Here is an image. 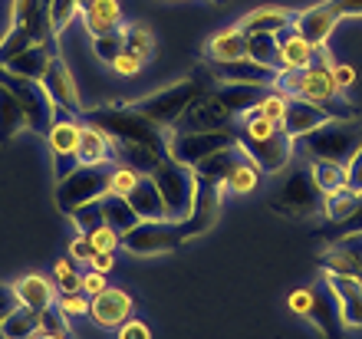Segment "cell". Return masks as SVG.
I'll list each match as a JSON object with an SVG mask.
<instances>
[{
    "mask_svg": "<svg viewBox=\"0 0 362 339\" xmlns=\"http://www.w3.org/2000/svg\"><path fill=\"white\" fill-rule=\"evenodd\" d=\"M274 89H284L286 96H300V99H310L316 105H326L333 119H356V109L346 103L343 93L333 83V59H329L326 47L316 50V59L306 69H296V73L280 69L274 79Z\"/></svg>",
    "mask_w": 362,
    "mask_h": 339,
    "instance_id": "obj_1",
    "label": "cell"
},
{
    "mask_svg": "<svg viewBox=\"0 0 362 339\" xmlns=\"http://www.w3.org/2000/svg\"><path fill=\"white\" fill-rule=\"evenodd\" d=\"M204 89H208L204 76L194 73V76L178 79V83H168L165 89H155V93L135 99L129 109H135L142 119H148V122L158 125V129L165 132V129H175V125L181 122V115L194 105V99H198Z\"/></svg>",
    "mask_w": 362,
    "mask_h": 339,
    "instance_id": "obj_2",
    "label": "cell"
},
{
    "mask_svg": "<svg viewBox=\"0 0 362 339\" xmlns=\"http://www.w3.org/2000/svg\"><path fill=\"white\" fill-rule=\"evenodd\" d=\"M83 115H86V125L109 135L112 145H142V149L165 151V132L129 105H122V109H86Z\"/></svg>",
    "mask_w": 362,
    "mask_h": 339,
    "instance_id": "obj_3",
    "label": "cell"
},
{
    "mask_svg": "<svg viewBox=\"0 0 362 339\" xmlns=\"http://www.w3.org/2000/svg\"><path fill=\"white\" fill-rule=\"evenodd\" d=\"M323 205V191L316 188L313 175H310V165L303 161H290L286 165V178L274 188V195L267 198V207L280 217H293V221H303V217H313Z\"/></svg>",
    "mask_w": 362,
    "mask_h": 339,
    "instance_id": "obj_4",
    "label": "cell"
},
{
    "mask_svg": "<svg viewBox=\"0 0 362 339\" xmlns=\"http://www.w3.org/2000/svg\"><path fill=\"white\" fill-rule=\"evenodd\" d=\"M306 159H323V161H349L362 149V125L356 119H329L326 125L303 135Z\"/></svg>",
    "mask_w": 362,
    "mask_h": 339,
    "instance_id": "obj_5",
    "label": "cell"
},
{
    "mask_svg": "<svg viewBox=\"0 0 362 339\" xmlns=\"http://www.w3.org/2000/svg\"><path fill=\"white\" fill-rule=\"evenodd\" d=\"M109 175L112 165H76V168L57 178V207L63 214H73L79 207L109 195Z\"/></svg>",
    "mask_w": 362,
    "mask_h": 339,
    "instance_id": "obj_6",
    "label": "cell"
},
{
    "mask_svg": "<svg viewBox=\"0 0 362 339\" xmlns=\"http://www.w3.org/2000/svg\"><path fill=\"white\" fill-rule=\"evenodd\" d=\"M152 181L158 195H162L165 205V217L168 221H185L191 214V201H194V188H198V178H194V168L188 165H178L165 155L158 161V168L152 171Z\"/></svg>",
    "mask_w": 362,
    "mask_h": 339,
    "instance_id": "obj_7",
    "label": "cell"
},
{
    "mask_svg": "<svg viewBox=\"0 0 362 339\" xmlns=\"http://www.w3.org/2000/svg\"><path fill=\"white\" fill-rule=\"evenodd\" d=\"M191 234L185 221H139V224L122 234V247L135 257H158V254H172L181 244H188Z\"/></svg>",
    "mask_w": 362,
    "mask_h": 339,
    "instance_id": "obj_8",
    "label": "cell"
},
{
    "mask_svg": "<svg viewBox=\"0 0 362 339\" xmlns=\"http://www.w3.org/2000/svg\"><path fill=\"white\" fill-rule=\"evenodd\" d=\"M0 86L20 103L23 119H27V132L47 135L49 122H53V115H57V105H53L49 93L43 89V83L27 79V76H17V73H10V69L0 67Z\"/></svg>",
    "mask_w": 362,
    "mask_h": 339,
    "instance_id": "obj_9",
    "label": "cell"
},
{
    "mask_svg": "<svg viewBox=\"0 0 362 339\" xmlns=\"http://www.w3.org/2000/svg\"><path fill=\"white\" fill-rule=\"evenodd\" d=\"M228 145H238V129L228 125V129H208V132H165V155L178 165H188L194 168L201 159H208L211 151L228 149Z\"/></svg>",
    "mask_w": 362,
    "mask_h": 339,
    "instance_id": "obj_10",
    "label": "cell"
},
{
    "mask_svg": "<svg viewBox=\"0 0 362 339\" xmlns=\"http://www.w3.org/2000/svg\"><path fill=\"white\" fill-rule=\"evenodd\" d=\"M79 135H83L79 115H69V113H59L57 109L47 135H43L49 145V155H53V165H57V178L69 175V171L79 165Z\"/></svg>",
    "mask_w": 362,
    "mask_h": 339,
    "instance_id": "obj_11",
    "label": "cell"
},
{
    "mask_svg": "<svg viewBox=\"0 0 362 339\" xmlns=\"http://www.w3.org/2000/svg\"><path fill=\"white\" fill-rule=\"evenodd\" d=\"M293 142L296 139H290V135L280 129V132H274L270 139H257V142L238 139V145L264 175H280V171H286V165L293 161Z\"/></svg>",
    "mask_w": 362,
    "mask_h": 339,
    "instance_id": "obj_12",
    "label": "cell"
},
{
    "mask_svg": "<svg viewBox=\"0 0 362 339\" xmlns=\"http://www.w3.org/2000/svg\"><path fill=\"white\" fill-rule=\"evenodd\" d=\"M135 316V300L122 287H105L103 293L89 297V320L103 330H119L125 320Z\"/></svg>",
    "mask_w": 362,
    "mask_h": 339,
    "instance_id": "obj_13",
    "label": "cell"
},
{
    "mask_svg": "<svg viewBox=\"0 0 362 339\" xmlns=\"http://www.w3.org/2000/svg\"><path fill=\"white\" fill-rule=\"evenodd\" d=\"M43 89L49 93V99H53V105H57L59 113H69V115H83L86 109H83V103H79V89H76V79H73V73H69V67L63 63V57H53L49 59L47 73H43Z\"/></svg>",
    "mask_w": 362,
    "mask_h": 339,
    "instance_id": "obj_14",
    "label": "cell"
},
{
    "mask_svg": "<svg viewBox=\"0 0 362 339\" xmlns=\"http://www.w3.org/2000/svg\"><path fill=\"white\" fill-rule=\"evenodd\" d=\"M221 205H224V188H221V185H211V181H198L194 201H191V214L185 217V227H188L191 241L201 234H208L211 227L218 224Z\"/></svg>",
    "mask_w": 362,
    "mask_h": 339,
    "instance_id": "obj_15",
    "label": "cell"
},
{
    "mask_svg": "<svg viewBox=\"0 0 362 339\" xmlns=\"http://www.w3.org/2000/svg\"><path fill=\"white\" fill-rule=\"evenodd\" d=\"M323 273L326 277H356V280H362V234L329 241L323 254Z\"/></svg>",
    "mask_w": 362,
    "mask_h": 339,
    "instance_id": "obj_16",
    "label": "cell"
},
{
    "mask_svg": "<svg viewBox=\"0 0 362 339\" xmlns=\"http://www.w3.org/2000/svg\"><path fill=\"white\" fill-rule=\"evenodd\" d=\"M336 27H339V17L333 13V7H329L326 0L293 13V30L306 40V43H313L316 50H323L326 43H329V37H333Z\"/></svg>",
    "mask_w": 362,
    "mask_h": 339,
    "instance_id": "obj_17",
    "label": "cell"
},
{
    "mask_svg": "<svg viewBox=\"0 0 362 339\" xmlns=\"http://www.w3.org/2000/svg\"><path fill=\"white\" fill-rule=\"evenodd\" d=\"M329 119H333V115H329L326 105H316V103H310V99L290 96V103H286V115H284V122H280V129H284L290 139L300 142L303 135H310L313 129L326 125Z\"/></svg>",
    "mask_w": 362,
    "mask_h": 339,
    "instance_id": "obj_18",
    "label": "cell"
},
{
    "mask_svg": "<svg viewBox=\"0 0 362 339\" xmlns=\"http://www.w3.org/2000/svg\"><path fill=\"white\" fill-rule=\"evenodd\" d=\"M10 287L17 293L20 306H27V310H33V313H43V310H49V306H57L59 287H57V280H49L47 273L30 270V273H23V277H17Z\"/></svg>",
    "mask_w": 362,
    "mask_h": 339,
    "instance_id": "obj_19",
    "label": "cell"
},
{
    "mask_svg": "<svg viewBox=\"0 0 362 339\" xmlns=\"http://www.w3.org/2000/svg\"><path fill=\"white\" fill-rule=\"evenodd\" d=\"M208 76H214L218 83H247V86H274L276 69L264 67L257 59L240 57V59H228V63H211Z\"/></svg>",
    "mask_w": 362,
    "mask_h": 339,
    "instance_id": "obj_20",
    "label": "cell"
},
{
    "mask_svg": "<svg viewBox=\"0 0 362 339\" xmlns=\"http://www.w3.org/2000/svg\"><path fill=\"white\" fill-rule=\"evenodd\" d=\"M306 323H313V330L320 333L323 339H336L339 333L346 330L343 316H339V303H336L333 290L323 283H313V310L306 316Z\"/></svg>",
    "mask_w": 362,
    "mask_h": 339,
    "instance_id": "obj_21",
    "label": "cell"
},
{
    "mask_svg": "<svg viewBox=\"0 0 362 339\" xmlns=\"http://www.w3.org/2000/svg\"><path fill=\"white\" fill-rule=\"evenodd\" d=\"M326 287L333 290L336 303H339V316H343L346 330H362V280L356 277H326Z\"/></svg>",
    "mask_w": 362,
    "mask_h": 339,
    "instance_id": "obj_22",
    "label": "cell"
},
{
    "mask_svg": "<svg viewBox=\"0 0 362 339\" xmlns=\"http://www.w3.org/2000/svg\"><path fill=\"white\" fill-rule=\"evenodd\" d=\"M79 20L93 40L105 37V33H115L122 27V7H119V0H83Z\"/></svg>",
    "mask_w": 362,
    "mask_h": 339,
    "instance_id": "obj_23",
    "label": "cell"
},
{
    "mask_svg": "<svg viewBox=\"0 0 362 339\" xmlns=\"http://www.w3.org/2000/svg\"><path fill=\"white\" fill-rule=\"evenodd\" d=\"M53 57H57V40H40V43L27 47L23 53L10 57L7 63H0V67L10 69V73H17V76H27V79H37V83H40Z\"/></svg>",
    "mask_w": 362,
    "mask_h": 339,
    "instance_id": "obj_24",
    "label": "cell"
},
{
    "mask_svg": "<svg viewBox=\"0 0 362 339\" xmlns=\"http://www.w3.org/2000/svg\"><path fill=\"white\" fill-rule=\"evenodd\" d=\"M293 23V10H284V7H260V10H250L244 17L234 23V27L244 33V37H254V33H270L276 37L280 30H286Z\"/></svg>",
    "mask_w": 362,
    "mask_h": 339,
    "instance_id": "obj_25",
    "label": "cell"
},
{
    "mask_svg": "<svg viewBox=\"0 0 362 339\" xmlns=\"http://www.w3.org/2000/svg\"><path fill=\"white\" fill-rule=\"evenodd\" d=\"M276 43H280V69H286V73L306 69L316 59V47L313 43H306V40L296 33L293 23L276 33Z\"/></svg>",
    "mask_w": 362,
    "mask_h": 339,
    "instance_id": "obj_26",
    "label": "cell"
},
{
    "mask_svg": "<svg viewBox=\"0 0 362 339\" xmlns=\"http://www.w3.org/2000/svg\"><path fill=\"white\" fill-rule=\"evenodd\" d=\"M240 145H228V149H218L211 151L208 159H201L198 165H194V178L198 181H211V185H221V181L228 178V171L234 168L240 161Z\"/></svg>",
    "mask_w": 362,
    "mask_h": 339,
    "instance_id": "obj_27",
    "label": "cell"
},
{
    "mask_svg": "<svg viewBox=\"0 0 362 339\" xmlns=\"http://www.w3.org/2000/svg\"><path fill=\"white\" fill-rule=\"evenodd\" d=\"M125 198H129V205L135 207V214L142 217V221H162V217H165L162 195H158V188H155L152 175H142V178H139V185H135Z\"/></svg>",
    "mask_w": 362,
    "mask_h": 339,
    "instance_id": "obj_28",
    "label": "cell"
},
{
    "mask_svg": "<svg viewBox=\"0 0 362 339\" xmlns=\"http://www.w3.org/2000/svg\"><path fill=\"white\" fill-rule=\"evenodd\" d=\"M244 50H247V37L238 27H224L208 40L204 53H208V63H228V59L244 57Z\"/></svg>",
    "mask_w": 362,
    "mask_h": 339,
    "instance_id": "obj_29",
    "label": "cell"
},
{
    "mask_svg": "<svg viewBox=\"0 0 362 339\" xmlns=\"http://www.w3.org/2000/svg\"><path fill=\"white\" fill-rule=\"evenodd\" d=\"M79 165H115L109 135H103L86 122H83V135H79Z\"/></svg>",
    "mask_w": 362,
    "mask_h": 339,
    "instance_id": "obj_30",
    "label": "cell"
},
{
    "mask_svg": "<svg viewBox=\"0 0 362 339\" xmlns=\"http://www.w3.org/2000/svg\"><path fill=\"white\" fill-rule=\"evenodd\" d=\"M103 221L109 227H115L119 234H129V231H132L142 217L135 214V207L129 205V198H125V195H112V191H109V195L103 198Z\"/></svg>",
    "mask_w": 362,
    "mask_h": 339,
    "instance_id": "obj_31",
    "label": "cell"
},
{
    "mask_svg": "<svg viewBox=\"0 0 362 339\" xmlns=\"http://www.w3.org/2000/svg\"><path fill=\"white\" fill-rule=\"evenodd\" d=\"M260 178H264V171L247 155H240V161L228 171V178L221 181V188L228 191V195H250V191L260 188Z\"/></svg>",
    "mask_w": 362,
    "mask_h": 339,
    "instance_id": "obj_32",
    "label": "cell"
},
{
    "mask_svg": "<svg viewBox=\"0 0 362 339\" xmlns=\"http://www.w3.org/2000/svg\"><path fill=\"white\" fill-rule=\"evenodd\" d=\"M37 333H40V313L27 310L20 303L0 320V339H30Z\"/></svg>",
    "mask_w": 362,
    "mask_h": 339,
    "instance_id": "obj_33",
    "label": "cell"
},
{
    "mask_svg": "<svg viewBox=\"0 0 362 339\" xmlns=\"http://www.w3.org/2000/svg\"><path fill=\"white\" fill-rule=\"evenodd\" d=\"M27 129V119H23V109L13 96L0 86V142H10L17 139L20 132Z\"/></svg>",
    "mask_w": 362,
    "mask_h": 339,
    "instance_id": "obj_34",
    "label": "cell"
},
{
    "mask_svg": "<svg viewBox=\"0 0 362 339\" xmlns=\"http://www.w3.org/2000/svg\"><path fill=\"white\" fill-rule=\"evenodd\" d=\"M310 175H313L316 188L329 195V191H343L346 188V165L343 161H323L313 159L310 161Z\"/></svg>",
    "mask_w": 362,
    "mask_h": 339,
    "instance_id": "obj_35",
    "label": "cell"
},
{
    "mask_svg": "<svg viewBox=\"0 0 362 339\" xmlns=\"http://www.w3.org/2000/svg\"><path fill=\"white\" fill-rule=\"evenodd\" d=\"M356 201H359V195L349 188L343 191H329V195H323V205H320V211H323V217L329 221V224H343L346 217L353 214Z\"/></svg>",
    "mask_w": 362,
    "mask_h": 339,
    "instance_id": "obj_36",
    "label": "cell"
},
{
    "mask_svg": "<svg viewBox=\"0 0 362 339\" xmlns=\"http://www.w3.org/2000/svg\"><path fill=\"white\" fill-rule=\"evenodd\" d=\"M244 57L257 59V63H264V67L280 73V43H276V37H270V33H254V37H247Z\"/></svg>",
    "mask_w": 362,
    "mask_h": 339,
    "instance_id": "obj_37",
    "label": "cell"
},
{
    "mask_svg": "<svg viewBox=\"0 0 362 339\" xmlns=\"http://www.w3.org/2000/svg\"><path fill=\"white\" fill-rule=\"evenodd\" d=\"M119 33H122L125 50L139 53L145 63L155 57V37H152V30L145 27V23H122V27H119Z\"/></svg>",
    "mask_w": 362,
    "mask_h": 339,
    "instance_id": "obj_38",
    "label": "cell"
},
{
    "mask_svg": "<svg viewBox=\"0 0 362 339\" xmlns=\"http://www.w3.org/2000/svg\"><path fill=\"white\" fill-rule=\"evenodd\" d=\"M79 7H83V0H49L47 4V20H49V30H53V37H63V30L79 17Z\"/></svg>",
    "mask_w": 362,
    "mask_h": 339,
    "instance_id": "obj_39",
    "label": "cell"
},
{
    "mask_svg": "<svg viewBox=\"0 0 362 339\" xmlns=\"http://www.w3.org/2000/svg\"><path fill=\"white\" fill-rule=\"evenodd\" d=\"M53 280H57L59 293H76L83 290V273L76 270V260L73 257H59L57 264H53Z\"/></svg>",
    "mask_w": 362,
    "mask_h": 339,
    "instance_id": "obj_40",
    "label": "cell"
},
{
    "mask_svg": "<svg viewBox=\"0 0 362 339\" xmlns=\"http://www.w3.org/2000/svg\"><path fill=\"white\" fill-rule=\"evenodd\" d=\"M286 103H290V96L284 93V89H274V86H270L267 93L260 96V103L254 105V109H257L260 115H267L270 122H284V115H286Z\"/></svg>",
    "mask_w": 362,
    "mask_h": 339,
    "instance_id": "obj_41",
    "label": "cell"
},
{
    "mask_svg": "<svg viewBox=\"0 0 362 339\" xmlns=\"http://www.w3.org/2000/svg\"><path fill=\"white\" fill-rule=\"evenodd\" d=\"M57 310L63 313L66 320L89 316V297L83 290H76V293H59V297H57Z\"/></svg>",
    "mask_w": 362,
    "mask_h": 339,
    "instance_id": "obj_42",
    "label": "cell"
},
{
    "mask_svg": "<svg viewBox=\"0 0 362 339\" xmlns=\"http://www.w3.org/2000/svg\"><path fill=\"white\" fill-rule=\"evenodd\" d=\"M122 50H125V43H122V33H119V30H115V33H105V37H95L93 40V53L103 59L105 67H112V59L119 57Z\"/></svg>",
    "mask_w": 362,
    "mask_h": 339,
    "instance_id": "obj_43",
    "label": "cell"
},
{
    "mask_svg": "<svg viewBox=\"0 0 362 339\" xmlns=\"http://www.w3.org/2000/svg\"><path fill=\"white\" fill-rule=\"evenodd\" d=\"M89 241H93L95 254H115V251L122 247V234H119L115 227H109V224H103V227H95V231H89Z\"/></svg>",
    "mask_w": 362,
    "mask_h": 339,
    "instance_id": "obj_44",
    "label": "cell"
},
{
    "mask_svg": "<svg viewBox=\"0 0 362 339\" xmlns=\"http://www.w3.org/2000/svg\"><path fill=\"white\" fill-rule=\"evenodd\" d=\"M73 224H76V231H95V227H103L105 221H103V198L99 201H93V205H86V207H79V211H73Z\"/></svg>",
    "mask_w": 362,
    "mask_h": 339,
    "instance_id": "obj_45",
    "label": "cell"
},
{
    "mask_svg": "<svg viewBox=\"0 0 362 339\" xmlns=\"http://www.w3.org/2000/svg\"><path fill=\"white\" fill-rule=\"evenodd\" d=\"M139 171L129 168V165H112V175H109V191L112 195H129V191L139 185Z\"/></svg>",
    "mask_w": 362,
    "mask_h": 339,
    "instance_id": "obj_46",
    "label": "cell"
},
{
    "mask_svg": "<svg viewBox=\"0 0 362 339\" xmlns=\"http://www.w3.org/2000/svg\"><path fill=\"white\" fill-rule=\"evenodd\" d=\"M40 333H49V336L69 339V320L57 310V306H49V310L40 313Z\"/></svg>",
    "mask_w": 362,
    "mask_h": 339,
    "instance_id": "obj_47",
    "label": "cell"
},
{
    "mask_svg": "<svg viewBox=\"0 0 362 339\" xmlns=\"http://www.w3.org/2000/svg\"><path fill=\"white\" fill-rule=\"evenodd\" d=\"M286 310L293 313V316H300V320H306L310 310H313V287H300V290L290 293L286 297Z\"/></svg>",
    "mask_w": 362,
    "mask_h": 339,
    "instance_id": "obj_48",
    "label": "cell"
},
{
    "mask_svg": "<svg viewBox=\"0 0 362 339\" xmlns=\"http://www.w3.org/2000/svg\"><path fill=\"white\" fill-rule=\"evenodd\" d=\"M353 234H362V195L356 201L353 214L346 217L343 224H333V237H326V241H336V237H353Z\"/></svg>",
    "mask_w": 362,
    "mask_h": 339,
    "instance_id": "obj_49",
    "label": "cell"
},
{
    "mask_svg": "<svg viewBox=\"0 0 362 339\" xmlns=\"http://www.w3.org/2000/svg\"><path fill=\"white\" fill-rule=\"evenodd\" d=\"M142 67H145V59L139 57V53H132V50H122V53L112 59V73H119V76H139Z\"/></svg>",
    "mask_w": 362,
    "mask_h": 339,
    "instance_id": "obj_50",
    "label": "cell"
},
{
    "mask_svg": "<svg viewBox=\"0 0 362 339\" xmlns=\"http://www.w3.org/2000/svg\"><path fill=\"white\" fill-rule=\"evenodd\" d=\"M69 257H73L76 264H89V260L95 257V247H93V241H89L86 231H76V237L69 241Z\"/></svg>",
    "mask_w": 362,
    "mask_h": 339,
    "instance_id": "obj_51",
    "label": "cell"
},
{
    "mask_svg": "<svg viewBox=\"0 0 362 339\" xmlns=\"http://www.w3.org/2000/svg\"><path fill=\"white\" fill-rule=\"evenodd\" d=\"M346 188L356 191V195H362V149L346 161Z\"/></svg>",
    "mask_w": 362,
    "mask_h": 339,
    "instance_id": "obj_52",
    "label": "cell"
},
{
    "mask_svg": "<svg viewBox=\"0 0 362 339\" xmlns=\"http://www.w3.org/2000/svg\"><path fill=\"white\" fill-rule=\"evenodd\" d=\"M115 336L119 339H152V330H148V323H142V320H125L119 330H115Z\"/></svg>",
    "mask_w": 362,
    "mask_h": 339,
    "instance_id": "obj_53",
    "label": "cell"
},
{
    "mask_svg": "<svg viewBox=\"0 0 362 339\" xmlns=\"http://www.w3.org/2000/svg\"><path fill=\"white\" fill-rule=\"evenodd\" d=\"M329 7H333V13L339 20L346 17H362V0H326Z\"/></svg>",
    "mask_w": 362,
    "mask_h": 339,
    "instance_id": "obj_54",
    "label": "cell"
},
{
    "mask_svg": "<svg viewBox=\"0 0 362 339\" xmlns=\"http://www.w3.org/2000/svg\"><path fill=\"white\" fill-rule=\"evenodd\" d=\"M333 83L339 93H346V89L356 83V69L349 67V63H333Z\"/></svg>",
    "mask_w": 362,
    "mask_h": 339,
    "instance_id": "obj_55",
    "label": "cell"
},
{
    "mask_svg": "<svg viewBox=\"0 0 362 339\" xmlns=\"http://www.w3.org/2000/svg\"><path fill=\"white\" fill-rule=\"evenodd\" d=\"M105 287H109V280H105V273H99V270L83 273V293H86V297H95V293H103Z\"/></svg>",
    "mask_w": 362,
    "mask_h": 339,
    "instance_id": "obj_56",
    "label": "cell"
},
{
    "mask_svg": "<svg viewBox=\"0 0 362 339\" xmlns=\"http://www.w3.org/2000/svg\"><path fill=\"white\" fill-rule=\"evenodd\" d=\"M13 306H17V293H13V287L0 283V320H4V316H7Z\"/></svg>",
    "mask_w": 362,
    "mask_h": 339,
    "instance_id": "obj_57",
    "label": "cell"
},
{
    "mask_svg": "<svg viewBox=\"0 0 362 339\" xmlns=\"http://www.w3.org/2000/svg\"><path fill=\"white\" fill-rule=\"evenodd\" d=\"M89 267H93V270H99V273L115 270V254H95L93 260H89Z\"/></svg>",
    "mask_w": 362,
    "mask_h": 339,
    "instance_id": "obj_58",
    "label": "cell"
},
{
    "mask_svg": "<svg viewBox=\"0 0 362 339\" xmlns=\"http://www.w3.org/2000/svg\"><path fill=\"white\" fill-rule=\"evenodd\" d=\"M33 339H63V336H49V333H37Z\"/></svg>",
    "mask_w": 362,
    "mask_h": 339,
    "instance_id": "obj_59",
    "label": "cell"
},
{
    "mask_svg": "<svg viewBox=\"0 0 362 339\" xmlns=\"http://www.w3.org/2000/svg\"><path fill=\"white\" fill-rule=\"evenodd\" d=\"M43 4H49V0H43Z\"/></svg>",
    "mask_w": 362,
    "mask_h": 339,
    "instance_id": "obj_60",
    "label": "cell"
}]
</instances>
